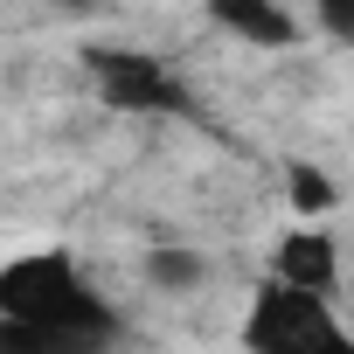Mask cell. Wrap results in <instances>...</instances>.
<instances>
[{
    "label": "cell",
    "instance_id": "cell-5",
    "mask_svg": "<svg viewBox=\"0 0 354 354\" xmlns=\"http://www.w3.org/2000/svg\"><path fill=\"white\" fill-rule=\"evenodd\" d=\"M333 271H340V250H333L326 230H292V236L278 243V278H285V285H313V292H326Z\"/></svg>",
    "mask_w": 354,
    "mask_h": 354
},
{
    "label": "cell",
    "instance_id": "cell-10",
    "mask_svg": "<svg viewBox=\"0 0 354 354\" xmlns=\"http://www.w3.org/2000/svg\"><path fill=\"white\" fill-rule=\"evenodd\" d=\"M347 299H354V285H347Z\"/></svg>",
    "mask_w": 354,
    "mask_h": 354
},
{
    "label": "cell",
    "instance_id": "cell-2",
    "mask_svg": "<svg viewBox=\"0 0 354 354\" xmlns=\"http://www.w3.org/2000/svg\"><path fill=\"white\" fill-rule=\"evenodd\" d=\"M243 347H250V354H354V326L333 319L326 292L278 278V285H264V292L250 299Z\"/></svg>",
    "mask_w": 354,
    "mask_h": 354
},
{
    "label": "cell",
    "instance_id": "cell-4",
    "mask_svg": "<svg viewBox=\"0 0 354 354\" xmlns=\"http://www.w3.org/2000/svg\"><path fill=\"white\" fill-rule=\"evenodd\" d=\"M209 21L230 28L236 42H257V49H292V15L278 0H209Z\"/></svg>",
    "mask_w": 354,
    "mask_h": 354
},
{
    "label": "cell",
    "instance_id": "cell-7",
    "mask_svg": "<svg viewBox=\"0 0 354 354\" xmlns=\"http://www.w3.org/2000/svg\"><path fill=\"white\" fill-rule=\"evenodd\" d=\"M146 285L188 292V285H202V257H195V250H153V257H146Z\"/></svg>",
    "mask_w": 354,
    "mask_h": 354
},
{
    "label": "cell",
    "instance_id": "cell-1",
    "mask_svg": "<svg viewBox=\"0 0 354 354\" xmlns=\"http://www.w3.org/2000/svg\"><path fill=\"white\" fill-rule=\"evenodd\" d=\"M0 319L63 326V333H91V340L118 333V313L104 306V292L84 285V271L63 250H28L15 264H0Z\"/></svg>",
    "mask_w": 354,
    "mask_h": 354
},
{
    "label": "cell",
    "instance_id": "cell-9",
    "mask_svg": "<svg viewBox=\"0 0 354 354\" xmlns=\"http://www.w3.org/2000/svg\"><path fill=\"white\" fill-rule=\"evenodd\" d=\"M319 21H326L333 35H347V42H354V0H319Z\"/></svg>",
    "mask_w": 354,
    "mask_h": 354
},
{
    "label": "cell",
    "instance_id": "cell-3",
    "mask_svg": "<svg viewBox=\"0 0 354 354\" xmlns=\"http://www.w3.org/2000/svg\"><path fill=\"white\" fill-rule=\"evenodd\" d=\"M91 77H97L104 104H118V111H181L174 77L146 49H91Z\"/></svg>",
    "mask_w": 354,
    "mask_h": 354
},
{
    "label": "cell",
    "instance_id": "cell-6",
    "mask_svg": "<svg viewBox=\"0 0 354 354\" xmlns=\"http://www.w3.org/2000/svg\"><path fill=\"white\" fill-rule=\"evenodd\" d=\"M0 354H104V340L63 333V326H28V319H0Z\"/></svg>",
    "mask_w": 354,
    "mask_h": 354
},
{
    "label": "cell",
    "instance_id": "cell-8",
    "mask_svg": "<svg viewBox=\"0 0 354 354\" xmlns=\"http://www.w3.org/2000/svg\"><path fill=\"white\" fill-rule=\"evenodd\" d=\"M292 209H306V216L333 209V181H326V174H313V167H292Z\"/></svg>",
    "mask_w": 354,
    "mask_h": 354
}]
</instances>
